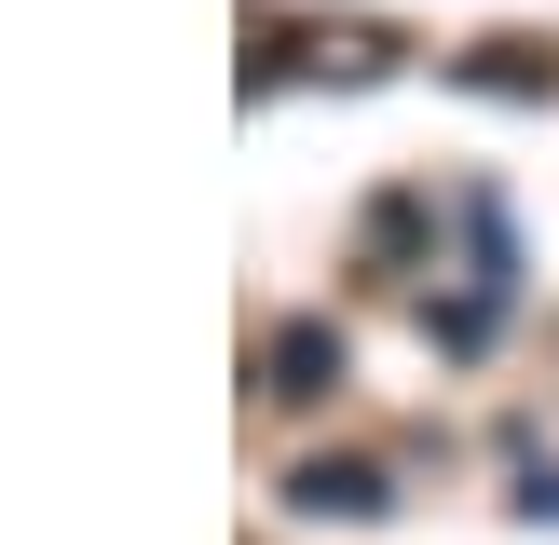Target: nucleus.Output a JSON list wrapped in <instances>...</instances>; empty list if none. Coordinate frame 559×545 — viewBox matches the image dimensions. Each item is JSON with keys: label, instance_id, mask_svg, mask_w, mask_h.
I'll return each instance as SVG.
<instances>
[{"label": "nucleus", "instance_id": "7ed1b4c3", "mask_svg": "<svg viewBox=\"0 0 559 545\" xmlns=\"http://www.w3.org/2000/svg\"><path fill=\"white\" fill-rule=\"evenodd\" d=\"M260 396H328V382H342V341H328V327H273V354H260Z\"/></svg>", "mask_w": 559, "mask_h": 545}, {"label": "nucleus", "instance_id": "f03ea898", "mask_svg": "<svg viewBox=\"0 0 559 545\" xmlns=\"http://www.w3.org/2000/svg\"><path fill=\"white\" fill-rule=\"evenodd\" d=\"M287 505H314V518H382L396 491H382V463H300Z\"/></svg>", "mask_w": 559, "mask_h": 545}, {"label": "nucleus", "instance_id": "f257e3e1", "mask_svg": "<svg viewBox=\"0 0 559 545\" xmlns=\"http://www.w3.org/2000/svg\"><path fill=\"white\" fill-rule=\"evenodd\" d=\"M409 55V27L382 14H246V96H287V82H382Z\"/></svg>", "mask_w": 559, "mask_h": 545}]
</instances>
